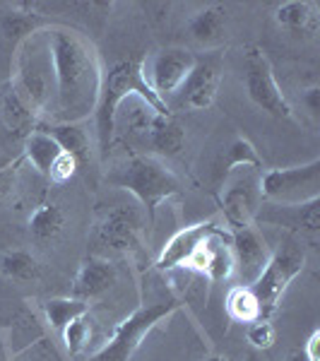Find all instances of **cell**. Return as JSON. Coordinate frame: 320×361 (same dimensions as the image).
<instances>
[{
  "label": "cell",
  "instance_id": "6da1fadb",
  "mask_svg": "<svg viewBox=\"0 0 320 361\" xmlns=\"http://www.w3.org/2000/svg\"><path fill=\"white\" fill-rule=\"evenodd\" d=\"M44 37L56 80V121L82 123L94 116L104 80L94 44L68 27H51Z\"/></svg>",
  "mask_w": 320,
  "mask_h": 361
},
{
  "label": "cell",
  "instance_id": "7a4b0ae2",
  "mask_svg": "<svg viewBox=\"0 0 320 361\" xmlns=\"http://www.w3.org/2000/svg\"><path fill=\"white\" fill-rule=\"evenodd\" d=\"M144 58H128V61L116 63L104 73L101 90H99V102L94 109V123H97V137H99V152L101 159H109V149L113 142L116 121H118V109L125 99H140L156 114L168 116L171 109L161 102L159 97L149 90L147 80L142 73Z\"/></svg>",
  "mask_w": 320,
  "mask_h": 361
},
{
  "label": "cell",
  "instance_id": "3957f363",
  "mask_svg": "<svg viewBox=\"0 0 320 361\" xmlns=\"http://www.w3.org/2000/svg\"><path fill=\"white\" fill-rule=\"evenodd\" d=\"M106 180L121 190H128L137 197V202L147 209L149 224H154V214L161 200L181 193V183L156 157L133 154L121 166L106 173Z\"/></svg>",
  "mask_w": 320,
  "mask_h": 361
},
{
  "label": "cell",
  "instance_id": "277c9868",
  "mask_svg": "<svg viewBox=\"0 0 320 361\" xmlns=\"http://www.w3.org/2000/svg\"><path fill=\"white\" fill-rule=\"evenodd\" d=\"M46 37L44 32L32 34L22 44H17L15 54V73H13V90L20 94L22 102L29 106V111L34 116L46 111L49 104V70H51V58L46 54Z\"/></svg>",
  "mask_w": 320,
  "mask_h": 361
},
{
  "label": "cell",
  "instance_id": "5b68a950",
  "mask_svg": "<svg viewBox=\"0 0 320 361\" xmlns=\"http://www.w3.org/2000/svg\"><path fill=\"white\" fill-rule=\"evenodd\" d=\"M304 267L306 250L301 248V243L294 236H284L279 246L272 250L265 270L251 284V289L260 301V308H263V318L270 320L272 313L277 311L279 299L284 296L289 284L304 272Z\"/></svg>",
  "mask_w": 320,
  "mask_h": 361
},
{
  "label": "cell",
  "instance_id": "8992f818",
  "mask_svg": "<svg viewBox=\"0 0 320 361\" xmlns=\"http://www.w3.org/2000/svg\"><path fill=\"white\" fill-rule=\"evenodd\" d=\"M178 306H181L178 301H156V304L149 306H140L135 313H130L125 320L116 325L106 345L99 349L90 361H130L144 337L152 333L161 320L171 316Z\"/></svg>",
  "mask_w": 320,
  "mask_h": 361
},
{
  "label": "cell",
  "instance_id": "52a82bcc",
  "mask_svg": "<svg viewBox=\"0 0 320 361\" xmlns=\"http://www.w3.org/2000/svg\"><path fill=\"white\" fill-rule=\"evenodd\" d=\"M260 195L275 205H304L320 197V159L260 173Z\"/></svg>",
  "mask_w": 320,
  "mask_h": 361
},
{
  "label": "cell",
  "instance_id": "ba28073f",
  "mask_svg": "<svg viewBox=\"0 0 320 361\" xmlns=\"http://www.w3.org/2000/svg\"><path fill=\"white\" fill-rule=\"evenodd\" d=\"M260 173L258 169H236L224 176V188L219 195L224 219L231 229L251 226L255 222L263 195H260Z\"/></svg>",
  "mask_w": 320,
  "mask_h": 361
},
{
  "label": "cell",
  "instance_id": "9c48e42d",
  "mask_svg": "<svg viewBox=\"0 0 320 361\" xmlns=\"http://www.w3.org/2000/svg\"><path fill=\"white\" fill-rule=\"evenodd\" d=\"M128 130L133 135L142 140V145H147L154 154L159 157H176L181 154L185 145V130L183 126L173 118L171 114H156L154 109H149L144 102L137 99V109H133V114L128 116Z\"/></svg>",
  "mask_w": 320,
  "mask_h": 361
},
{
  "label": "cell",
  "instance_id": "30bf717a",
  "mask_svg": "<svg viewBox=\"0 0 320 361\" xmlns=\"http://www.w3.org/2000/svg\"><path fill=\"white\" fill-rule=\"evenodd\" d=\"M243 75H246V92L255 106L275 118H292V106L279 90L270 61L260 49H251L246 54V73Z\"/></svg>",
  "mask_w": 320,
  "mask_h": 361
},
{
  "label": "cell",
  "instance_id": "8fae6325",
  "mask_svg": "<svg viewBox=\"0 0 320 361\" xmlns=\"http://www.w3.org/2000/svg\"><path fill=\"white\" fill-rule=\"evenodd\" d=\"M193 66H195V54H190L188 49H164L159 54H154L152 58H144L142 73L149 90L168 106L166 99L181 90Z\"/></svg>",
  "mask_w": 320,
  "mask_h": 361
},
{
  "label": "cell",
  "instance_id": "7c38bea8",
  "mask_svg": "<svg viewBox=\"0 0 320 361\" xmlns=\"http://www.w3.org/2000/svg\"><path fill=\"white\" fill-rule=\"evenodd\" d=\"M231 255H234V272L241 279V284L251 287L260 272L265 270L267 260L272 255V248L267 246L258 229L251 226H241V229H231Z\"/></svg>",
  "mask_w": 320,
  "mask_h": 361
},
{
  "label": "cell",
  "instance_id": "4fadbf2b",
  "mask_svg": "<svg viewBox=\"0 0 320 361\" xmlns=\"http://www.w3.org/2000/svg\"><path fill=\"white\" fill-rule=\"evenodd\" d=\"M222 56L219 54H207L202 58H195V66L190 70V75L185 78L181 87L183 102L195 111L212 106L214 97H217L219 82H222Z\"/></svg>",
  "mask_w": 320,
  "mask_h": 361
},
{
  "label": "cell",
  "instance_id": "5bb4252c",
  "mask_svg": "<svg viewBox=\"0 0 320 361\" xmlns=\"http://www.w3.org/2000/svg\"><path fill=\"white\" fill-rule=\"evenodd\" d=\"M190 272L195 275L212 279V282H222L234 275V255H231V234L226 229L217 231L202 243L193 253V258L185 263Z\"/></svg>",
  "mask_w": 320,
  "mask_h": 361
},
{
  "label": "cell",
  "instance_id": "9a60e30c",
  "mask_svg": "<svg viewBox=\"0 0 320 361\" xmlns=\"http://www.w3.org/2000/svg\"><path fill=\"white\" fill-rule=\"evenodd\" d=\"M140 231H142V214L133 205H116L99 222L101 243L118 253H128L140 246Z\"/></svg>",
  "mask_w": 320,
  "mask_h": 361
},
{
  "label": "cell",
  "instance_id": "2e32d148",
  "mask_svg": "<svg viewBox=\"0 0 320 361\" xmlns=\"http://www.w3.org/2000/svg\"><path fill=\"white\" fill-rule=\"evenodd\" d=\"M222 229L224 226H219L214 219H207V222H197L193 226H185V229L176 231V234L166 241V246L161 248L159 258H156V270L171 272V270H178V267H185V263L193 258L195 250L200 248L209 236Z\"/></svg>",
  "mask_w": 320,
  "mask_h": 361
},
{
  "label": "cell",
  "instance_id": "e0dca14e",
  "mask_svg": "<svg viewBox=\"0 0 320 361\" xmlns=\"http://www.w3.org/2000/svg\"><path fill=\"white\" fill-rule=\"evenodd\" d=\"M255 222L316 234L320 229V197L304 202V205H275V202H267L265 207L260 205L258 214H255Z\"/></svg>",
  "mask_w": 320,
  "mask_h": 361
},
{
  "label": "cell",
  "instance_id": "ac0fdd59",
  "mask_svg": "<svg viewBox=\"0 0 320 361\" xmlns=\"http://www.w3.org/2000/svg\"><path fill=\"white\" fill-rule=\"evenodd\" d=\"M116 284V265L106 258H99V255H90L75 277L73 284V296L82 301H92L97 296L106 294Z\"/></svg>",
  "mask_w": 320,
  "mask_h": 361
},
{
  "label": "cell",
  "instance_id": "d6986e66",
  "mask_svg": "<svg viewBox=\"0 0 320 361\" xmlns=\"http://www.w3.org/2000/svg\"><path fill=\"white\" fill-rule=\"evenodd\" d=\"M275 20L279 27L296 37H316L320 20H318V5L311 0H289L275 10Z\"/></svg>",
  "mask_w": 320,
  "mask_h": 361
},
{
  "label": "cell",
  "instance_id": "ffe728a7",
  "mask_svg": "<svg viewBox=\"0 0 320 361\" xmlns=\"http://www.w3.org/2000/svg\"><path fill=\"white\" fill-rule=\"evenodd\" d=\"M188 32L193 42L205 46V49H214L226 37V10L222 5H209V8L195 13L188 25Z\"/></svg>",
  "mask_w": 320,
  "mask_h": 361
},
{
  "label": "cell",
  "instance_id": "44dd1931",
  "mask_svg": "<svg viewBox=\"0 0 320 361\" xmlns=\"http://www.w3.org/2000/svg\"><path fill=\"white\" fill-rule=\"evenodd\" d=\"M39 130H44L46 135H51L58 142V147L63 152L73 154L78 159V164L90 159V135L87 130L80 123H46V126H39Z\"/></svg>",
  "mask_w": 320,
  "mask_h": 361
},
{
  "label": "cell",
  "instance_id": "7402d4cb",
  "mask_svg": "<svg viewBox=\"0 0 320 361\" xmlns=\"http://www.w3.org/2000/svg\"><path fill=\"white\" fill-rule=\"evenodd\" d=\"M63 149L58 147V142L51 135H46L44 130H39V128H34L32 133L25 137V157L27 161L37 169L39 173H49L51 164L56 161V157L61 154Z\"/></svg>",
  "mask_w": 320,
  "mask_h": 361
},
{
  "label": "cell",
  "instance_id": "603a6c76",
  "mask_svg": "<svg viewBox=\"0 0 320 361\" xmlns=\"http://www.w3.org/2000/svg\"><path fill=\"white\" fill-rule=\"evenodd\" d=\"M226 313H229L231 320L246 325L263 318V308H260L258 296L246 284H236V287L229 289V294H226Z\"/></svg>",
  "mask_w": 320,
  "mask_h": 361
},
{
  "label": "cell",
  "instance_id": "cb8c5ba5",
  "mask_svg": "<svg viewBox=\"0 0 320 361\" xmlns=\"http://www.w3.org/2000/svg\"><path fill=\"white\" fill-rule=\"evenodd\" d=\"M0 118H3V123L8 130H15L20 133V135H29V133L34 130V121H37V116L29 111V106L20 99V94L10 87L8 92L3 94V102H0Z\"/></svg>",
  "mask_w": 320,
  "mask_h": 361
},
{
  "label": "cell",
  "instance_id": "d4e9b609",
  "mask_svg": "<svg viewBox=\"0 0 320 361\" xmlns=\"http://www.w3.org/2000/svg\"><path fill=\"white\" fill-rule=\"evenodd\" d=\"M63 226H66V214L54 202L39 205L32 217H29V231H32V236L37 241H51V238L61 234Z\"/></svg>",
  "mask_w": 320,
  "mask_h": 361
},
{
  "label": "cell",
  "instance_id": "484cf974",
  "mask_svg": "<svg viewBox=\"0 0 320 361\" xmlns=\"http://www.w3.org/2000/svg\"><path fill=\"white\" fill-rule=\"evenodd\" d=\"M90 313V304L82 299H75V296H66V299H49L44 304V316L46 323L56 330V333H63L68 323H73L75 318Z\"/></svg>",
  "mask_w": 320,
  "mask_h": 361
},
{
  "label": "cell",
  "instance_id": "4316f807",
  "mask_svg": "<svg viewBox=\"0 0 320 361\" xmlns=\"http://www.w3.org/2000/svg\"><path fill=\"white\" fill-rule=\"evenodd\" d=\"M236 169H258V171H263V161H260L255 147L246 137H236L234 142L226 147L219 173H222V178H224L226 173L236 171Z\"/></svg>",
  "mask_w": 320,
  "mask_h": 361
},
{
  "label": "cell",
  "instance_id": "83f0119b",
  "mask_svg": "<svg viewBox=\"0 0 320 361\" xmlns=\"http://www.w3.org/2000/svg\"><path fill=\"white\" fill-rule=\"evenodd\" d=\"M0 272L15 282H32L39 277V265L37 258L27 250H8L0 258Z\"/></svg>",
  "mask_w": 320,
  "mask_h": 361
},
{
  "label": "cell",
  "instance_id": "f1b7e54d",
  "mask_svg": "<svg viewBox=\"0 0 320 361\" xmlns=\"http://www.w3.org/2000/svg\"><path fill=\"white\" fill-rule=\"evenodd\" d=\"M39 27H42V17L29 13V10H13V13L3 15V20H0L3 34L17 44H22L32 34H37Z\"/></svg>",
  "mask_w": 320,
  "mask_h": 361
},
{
  "label": "cell",
  "instance_id": "f546056e",
  "mask_svg": "<svg viewBox=\"0 0 320 361\" xmlns=\"http://www.w3.org/2000/svg\"><path fill=\"white\" fill-rule=\"evenodd\" d=\"M61 337H63V342H66V349H68L70 357L78 359L87 349V345H90V337H92L90 313H85V316L75 318L73 323H68L66 328H63Z\"/></svg>",
  "mask_w": 320,
  "mask_h": 361
},
{
  "label": "cell",
  "instance_id": "4dcf8cb0",
  "mask_svg": "<svg viewBox=\"0 0 320 361\" xmlns=\"http://www.w3.org/2000/svg\"><path fill=\"white\" fill-rule=\"evenodd\" d=\"M275 340H277V330L267 318H260V320H255V323L248 325V342H251L253 347L270 349L272 345H275Z\"/></svg>",
  "mask_w": 320,
  "mask_h": 361
},
{
  "label": "cell",
  "instance_id": "1f68e13d",
  "mask_svg": "<svg viewBox=\"0 0 320 361\" xmlns=\"http://www.w3.org/2000/svg\"><path fill=\"white\" fill-rule=\"evenodd\" d=\"M15 361H61V357H58L54 345H51L46 337H42V340H37L34 345L15 352Z\"/></svg>",
  "mask_w": 320,
  "mask_h": 361
},
{
  "label": "cell",
  "instance_id": "d6a6232c",
  "mask_svg": "<svg viewBox=\"0 0 320 361\" xmlns=\"http://www.w3.org/2000/svg\"><path fill=\"white\" fill-rule=\"evenodd\" d=\"M78 159H75L73 154L68 152H61L56 157V161L51 164L49 173H46V178L51 180V183H68L70 178L78 173Z\"/></svg>",
  "mask_w": 320,
  "mask_h": 361
},
{
  "label": "cell",
  "instance_id": "836d02e7",
  "mask_svg": "<svg viewBox=\"0 0 320 361\" xmlns=\"http://www.w3.org/2000/svg\"><path fill=\"white\" fill-rule=\"evenodd\" d=\"M304 106L308 109V114L311 116L320 114V87L318 85L308 87V90L304 92Z\"/></svg>",
  "mask_w": 320,
  "mask_h": 361
},
{
  "label": "cell",
  "instance_id": "e575fe53",
  "mask_svg": "<svg viewBox=\"0 0 320 361\" xmlns=\"http://www.w3.org/2000/svg\"><path fill=\"white\" fill-rule=\"evenodd\" d=\"M318 345H320V330H313L311 337L306 340L304 349H301V352L306 354L308 361H320V357H318Z\"/></svg>",
  "mask_w": 320,
  "mask_h": 361
},
{
  "label": "cell",
  "instance_id": "d590c367",
  "mask_svg": "<svg viewBox=\"0 0 320 361\" xmlns=\"http://www.w3.org/2000/svg\"><path fill=\"white\" fill-rule=\"evenodd\" d=\"M287 361H308V359H306V354L301 352V349H296V352H292V354H289V357H287Z\"/></svg>",
  "mask_w": 320,
  "mask_h": 361
},
{
  "label": "cell",
  "instance_id": "8d00e7d4",
  "mask_svg": "<svg viewBox=\"0 0 320 361\" xmlns=\"http://www.w3.org/2000/svg\"><path fill=\"white\" fill-rule=\"evenodd\" d=\"M202 361H234V359L222 357V354H214V357H207V359H202Z\"/></svg>",
  "mask_w": 320,
  "mask_h": 361
}]
</instances>
